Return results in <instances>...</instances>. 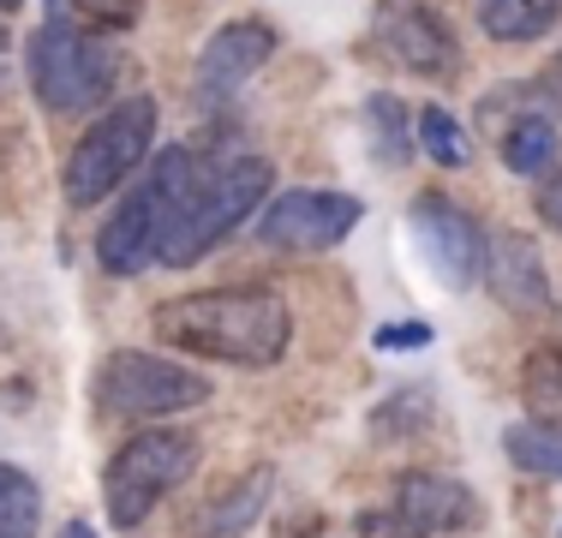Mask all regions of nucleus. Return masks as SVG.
Listing matches in <instances>:
<instances>
[{
	"label": "nucleus",
	"mask_w": 562,
	"mask_h": 538,
	"mask_svg": "<svg viewBox=\"0 0 562 538\" xmlns=\"http://www.w3.org/2000/svg\"><path fill=\"white\" fill-rule=\"evenodd\" d=\"M473 527H479V496L443 473H401L390 508L366 520V533L383 538H454Z\"/></svg>",
	"instance_id": "9"
},
{
	"label": "nucleus",
	"mask_w": 562,
	"mask_h": 538,
	"mask_svg": "<svg viewBox=\"0 0 562 538\" xmlns=\"http://www.w3.org/2000/svg\"><path fill=\"white\" fill-rule=\"evenodd\" d=\"M359 204L353 192H312V186H293L263 204L258 215V239L270 251H336L347 234L359 227Z\"/></svg>",
	"instance_id": "10"
},
{
	"label": "nucleus",
	"mask_w": 562,
	"mask_h": 538,
	"mask_svg": "<svg viewBox=\"0 0 562 538\" xmlns=\"http://www.w3.org/2000/svg\"><path fill=\"white\" fill-rule=\"evenodd\" d=\"M503 449H508V461H515L520 473L562 479V430H557V425H539V419L508 425V430H503Z\"/></svg>",
	"instance_id": "20"
},
{
	"label": "nucleus",
	"mask_w": 562,
	"mask_h": 538,
	"mask_svg": "<svg viewBox=\"0 0 562 538\" xmlns=\"http://www.w3.org/2000/svg\"><path fill=\"white\" fill-rule=\"evenodd\" d=\"M276 54V24L270 19H227L198 54V90L204 97H227L234 85H246L263 60Z\"/></svg>",
	"instance_id": "12"
},
{
	"label": "nucleus",
	"mask_w": 562,
	"mask_h": 538,
	"mask_svg": "<svg viewBox=\"0 0 562 538\" xmlns=\"http://www.w3.org/2000/svg\"><path fill=\"white\" fill-rule=\"evenodd\" d=\"M198 467V437L192 430H138L109 455L102 467V503H109V520L120 533H132L138 520H150V508L162 503L173 484H186Z\"/></svg>",
	"instance_id": "6"
},
{
	"label": "nucleus",
	"mask_w": 562,
	"mask_h": 538,
	"mask_svg": "<svg viewBox=\"0 0 562 538\" xmlns=\"http://www.w3.org/2000/svg\"><path fill=\"white\" fill-rule=\"evenodd\" d=\"M437 341V329L425 317H401V323H378L371 329V347L378 354H413V347H431Z\"/></svg>",
	"instance_id": "24"
},
{
	"label": "nucleus",
	"mask_w": 562,
	"mask_h": 538,
	"mask_svg": "<svg viewBox=\"0 0 562 538\" xmlns=\"http://www.w3.org/2000/svg\"><path fill=\"white\" fill-rule=\"evenodd\" d=\"M407 222H413V239H419L425 264L437 269V281L454 293L479 288L485 281V264H491V234L479 227L473 210H461L449 192H419L407 204Z\"/></svg>",
	"instance_id": "8"
},
{
	"label": "nucleus",
	"mask_w": 562,
	"mask_h": 538,
	"mask_svg": "<svg viewBox=\"0 0 562 538\" xmlns=\"http://www.w3.org/2000/svg\"><path fill=\"white\" fill-rule=\"evenodd\" d=\"M520 401L539 425H557L562 430V341H544L527 354L520 366Z\"/></svg>",
	"instance_id": "18"
},
{
	"label": "nucleus",
	"mask_w": 562,
	"mask_h": 538,
	"mask_svg": "<svg viewBox=\"0 0 562 538\" xmlns=\"http://www.w3.org/2000/svg\"><path fill=\"white\" fill-rule=\"evenodd\" d=\"M43 527V484L24 467L0 461V538H36Z\"/></svg>",
	"instance_id": "19"
},
{
	"label": "nucleus",
	"mask_w": 562,
	"mask_h": 538,
	"mask_svg": "<svg viewBox=\"0 0 562 538\" xmlns=\"http://www.w3.org/2000/svg\"><path fill=\"white\" fill-rule=\"evenodd\" d=\"M270 180H276V168L263 156H227V161L198 156L192 180H186L180 204H173L168 227H162L156 264H168V269L204 264L210 251H216L222 239L234 234L263 198H270Z\"/></svg>",
	"instance_id": "2"
},
{
	"label": "nucleus",
	"mask_w": 562,
	"mask_h": 538,
	"mask_svg": "<svg viewBox=\"0 0 562 538\" xmlns=\"http://www.w3.org/2000/svg\"><path fill=\"white\" fill-rule=\"evenodd\" d=\"M97 407L109 419H162V413H186L210 401V377L173 366L162 354H138V347H120L102 359L97 371Z\"/></svg>",
	"instance_id": "7"
},
{
	"label": "nucleus",
	"mask_w": 562,
	"mask_h": 538,
	"mask_svg": "<svg viewBox=\"0 0 562 538\" xmlns=\"http://www.w3.org/2000/svg\"><path fill=\"white\" fill-rule=\"evenodd\" d=\"M192 168H198V150L173 144V150H162V156L150 161V173L138 180V192L120 198V210L97 227V264H102V276H138V269L156 258L162 227H168L173 204H180Z\"/></svg>",
	"instance_id": "5"
},
{
	"label": "nucleus",
	"mask_w": 562,
	"mask_h": 538,
	"mask_svg": "<svg viewBox=\"0 0 562 538\" xmlns=\"http://www.w3.org/2000/svg\"><path fill=\"white\" fill-rule=\"evenodd\" d=\"M150 144H156V97H144V90H138V97L114 102L109 114H97V120H90V132L72 144L66 168H60L66 204L90 210V204H102L109 192H120V186L144 168Z\"/></svg>",
	"instance_id": "4"
},
{
	"label": "nucleus",
	"mask_w": 562,
	"mask_h": 538,
	"mask_svg": "<svg viewBox=\"0 0 562 538\" xmlns=\"http://www.w3.org/2000/svg\"><path fill=\"white\" fill-rule=\"evenodd\" d=\"M431 389H395L390 401H378V407H371V437L378 442H395V437H413V430H425L431 425Z\"/></svg>",
	"instance_id": "22"
},
{
	"label": "nucleus",
	"mask_w": 562,
	"mask_h": 538,
	"mask_svg": "<svg viewBox=\"0 0 562 538\" xmlns=\"http://www.w3.org/2000/svg\"><path fill=\"white\" fill-rule=\"evenodd\" d=\"M413 132H419V150L437 161V168H467L473 161V138L461 132V120L449 114V108L425 102L419 114H413Z\"/></svg>",
	"instance_id": "21"
},
{
	"label": "nucleus",
	"mask_w": 562,
	"mask_h": 538,
	"mask_svg": "<svg viewBox=\"0 0 562 538\" xmlns=\"http://www.w3.org/2000/svg\"><path fill=\"white\" fill-rule=\"evenodd\" d=\"M378 48L413 78H454L461 72V36L431 0H378Z\"/></svg>",
	"instance_id": "11"
},
{
	"label": "nucleus",
	"mask_w": 562,
	"mask_h": 538,
	"mask_svg": "<svg viewBox=\"0 0 562 538\" xmlns=\"http://www.w3.org/2000/svg\"><path fill=\"white\" fill-rule=\"evenodd\" d=\"M156 341L186 359H216L239 371H270L293 347V312L276 288L239 281V288H204L173 293L150 312Z\"/></svg>",
	"instance_id": "1"
},
{
	"label": "nucleus",
	"mask_w": 562,
	"mask_h": 538,
	"mask_svg": "<svg viewBox=\"0 0 562 538\" xmlns=\"http://www.w3.org/2000/svg\"><path fill=\"white\" fill-rule=\"evenodd\" d=\"M7 43H12V36H7V24H0V48H7Z\"/></svg>",
	"instance_id": "29"
},
{
	"label": "nucleus",
	"mask_w": 562,
	"mask_h": 538,
	"mask_svg": "<svg viewBox=\"0 0 562 538\" xmlns=\"http://www.w3.org/2000/svg\"><path fill=\"white\" fill-rule=\"evenodd\" d=\"M557 150H562V138H557V120L544 114V108H520V114L503 126V168L520 173V180L551 173Z\"/></svg>",
	"instance_id": "14"
},
{
	"label": "nucleus",
	"mask_w": 562,
	"mask_h": 538,
	"mask_svg": "<svg viewBox=\"0 0 562 538\" xmlns=\"http://www.w3.org/2000/svg\"><path fill=\"white\" fill-rule=\"evenodd\" d=\"M270 496H276V467H251L246 479L227 484L216 503L204 508V538H239L263 508H270Z\"/></svg>",
	"instance_id": "15"
},
{
	"label": "nucleus",
	"mask_w": 562,
	"mask_h": 538,
	"mask_svg": "<svg viewBox=\"0 0 562 538\" xmlns=\"http://www.w3.org/2000/svg\"><path fill=\"white\" fill-rule=\"evenodd\" d=\"M24 7V0H0V19H7V12H19Z\"/></svg>",
	"instance_id": "28"
},
{
	"label": "nucleus",
	"mask_w": 562,
	"mask_h": 538,
	"mask_svg": "<svg viewBox=\"0 0 562 538\" xmlns=\"http://www.w3.org/2000/svg\"><path fill=\"white\" fill-rule=\"evenodd\" d=\"M532 204H539V222L562 234V168H551V173L539 180V198H532Z\"/></svg>",
	"instance_id": "25"
},
{
	"label": "nucleus",
	"mask_w": 562,
	"mask_h": 538,
	"mask_svg": "<svg viewBox=\"0 0 562 538\" xmlns=\"http://www.w3.org/2000/svg\"><path fill=\"white\" fill-rule=\"evenodd\" d=\"M562 24V0H479V31L491 43H539Z\"/></svg>",
	"instance_id": "16"
},
{
	"label": "nucleus",
	"mask_w": 562,
	"mask_h": 538,
	"mask_svg": "<svg viewBox=\"0 0 562 538\" xmlns=\"http://www.w3.org/2000/svg\"><path fill=\"white\" fill-rule=\"evenodd\" d=\"M60 538H102V533L90 527V520H66V527H60Z\"/></svg>",
	"instance_id": "27"
},
{
	"label": "nucleus",
	"mask_w": 562,
	"mask_h": 538,
	"mask_svg": "<svg viewBox=\"0 0 562 538\" xmlns=\"http://www.w3.org/2000/svg\"><path fill=\"white\" fill-rule=\"evenodd\" d=\"M366 126H371V150H378L383 168H407V156L419 150V132H413V114L395 90L366 97Z\"/></svg>",
	"instance_id": "17"
},
{
	"label": "nucleus",
	"mask_w": 562,
	"mask_h": 538,
	"mask_svg": "<svg viewBox=\"0 0 562 538\" xmlns=\"http://www.w3.org/2000/svg\"><path fill=\"white\" fill-rule=\"evenodd\" d=\"M557 538H562V527H557Z\"/></svg>",
	"instance_id": "30"
},
{
	"label": "nucleus",
	"mask_w": 562,
	"mask_h": 538,
	"mask_svg": "<svg viewBox=\"0 0 562 538\" xmlns=\"http://www.w3.org/2000/svg\"><path fill=\"white\" fill-rule=\"evenodd\" d=\"M72 7H78V19H85L90 31L120 36V31H132V24H138V7H144V0H72Z\"/></svg>",
	"instance_id": "23"
},
{
	"label": "nucleus",
	"mask_w": 562,
	"mask_h": 538,
	"mask_svg": "<svg viewBox=\"0 0 562 538\" xmlns=\"http://www.w3.org/2000/svg\"><path fill=\"white\" fill-rule=\"evenodd\" d=\"M485 281H491V293L503 300V312H520V317L557 312V293H551V276H544V258H539V246H532L527 234H497V239H491Z\"/></svg>",
	"instance_id": "13"
},
{
	"label": "nucleus",
	"mask_w": 562,
	"mask_h": 538,
	"mask_svg": "<svg viewBox=\"0 0 562 538\" xmlns=\"http://www.w3.org/2000/svg\"><path fill=\"white\" fill-rule=\"evenodd\" d=\"M24 72H31V90L48 114H85L109 97L120 54L102 31L72 19H48L43 31L24 43Z\"/></svg>",
	"instance_id": "3"
},
{
	"label": "nucleus",
	"mask_w": 562,
	"mask_h": 538,
	"mask_svg": "<svg viewBox=\"0 0 562 538\" xmlns=\"http://www.w3.org/2000/svg\"><path fill=\"white\" fill-rule=\"evenodd\" d=\"M532 97H539V108H551V114L562 108V48L551 54V60H544V72L532 78Z\"/></svg>",
	"instance_id": "26"
}]
</instances>
